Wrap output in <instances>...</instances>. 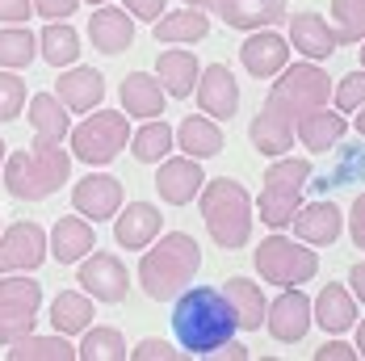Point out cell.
<instances>
[{"mask_svg":"<svg viewBox=\"0 0 365 361\" xmlns=\"http://www.w3.org/2000/svg\"><path fill=\"white\" fill-rule=\"evenodd\" d=\"M235 332V311L219 286H185L173 298V336L189 357H210Z\"/></svg>","mask_w":365,"mask_h":361,"instance_id":"6da1fadb","label":"cell"},{"mask_svg":"<svg viewBox=\"0 0 365 361\" xmlns=\"http://www.w3.org/2000/svg\"><path fill=\"white\" fill-rule=\"evenodd\" d=\"M197 269H202V244L189 231H160L139 256L135 278H139L147 298L173 302L185 286H193Z\"/></svg>","mask_w":365,"mask_h":361,"instance_id":"7a4b0ae2","label":"cell"},{"mask_svg":"<svg viewBox=\"0 0 365 361\" xmlns=\"http://www.w3.org/2000/svg\"><path fill=\"white\" fill-rule=\"evenodd\" d=\"M0 180H4V193L17 198V202H46L72 180V151L63 143L34 139L30 151H9L4 156Z\"/></svg>","mask_w":365,"mask_h":361,"instance_id":"3957f363","label":"cell"},{"mask_svg":"<svg viewBox=\"0 0 365 361\" xmlns=\"http://www.w3.org/2000/svg\"><path fill=\"white\" fill-rule=\"evenodd\" d=\"M197 210L206 223V235L222 253H240L252 240V193L235 177H206L197 189Z\"/></svg>","mask_w":365,"mask_h":361,"instance_id":"277c9868","label":"cell"},{"mask_svg":"<svg viewBox=\"0 0 365 361\" xmlns=\"http://www.w3.org/2000/svg\"><path fill=\"white\" fill-rule=\"evenodd\" d=\"M315 177V164L307 156H273V164L264 168V185H260V198L252 202V210H260V223L282 231L290 227L294 210L302 206V189Z\"/></svg>","mask_w":365,"mask_h":361,"instance_id":"5b68a950","label":"cell"},{"mask_svg":"<svg viewBox=\"0 0 365 361\" xmlns=\"http://www.w3.org/2000/svg\"><path fill=\"white\" fill-rule=\"evenodd\" d=\"M68 143H72V160L88 164V168H106L130 143V118L122 109L97 106V109H88L84 122H76L68 131Z\"/></svg>","mask_w":365,"mask_h":361,"instance_id":"8992f818","label":"cell"},{"mask_svg":"<svg viewBox=\"0 0 365 361\" xmlns=\"http://www.w3.org/2000/svg\"><path fill=\"white\" fill-rule=\"evenodd\" d=\"M252 265L260 273V282H269V286H277V290L302 286V282H311L319 273V253L311 244L294 240V235L273 231V235L260 240V248L252 253Z\"/></svg>","mask_w":365,"mask_h":361,"instance_id":"52a82bcc","label":"cell"},{"mask_svg":"<svg viewBox=\"0 0 365 361\" xmlns=\"http://www.w3.org/2000/svg\"><path fill=\"white\" fill-rule=\"evenodd\" d=\"M331 97V80L328 72L319 68V63H311V59H302V63H286L282 72L273 76V84H269V106L282 109L286 118H302V113H311V109L328 106Z\"/></svg>","mask_w":365,"mask_h":361,"instance_id":"ba28073f","label":"cell"},{"mask_svg":"<svg viewBox=\"0 0 365 361\" xmlns=\"http://www.w3.org/2000/svg\"><path fill=\"white\" fill-rule=\"evenodd\" d=\"M42 315V282L30 273H0V345L30 336Z\"/></svg>","mask_w":365,"mask_h":361,"instance_id":"9c48e42d","label":"cell"},{"mask_svg":"<svg viewBox=\"0 0 365 361\" xmlns=\"http://www.w3.org/2000/svg\"><path fill=\"white\" fill-rule=\"evenodd\" d=\"M76 282L93 302H110V307L130 294V273L118 253H88L84 260H76Z\"/></svg>","mask_w":365,"mask_h":361,"instance_id":"30bf717a","label":"cell"},{"mask_svg":"<svg viewBox=\"0 0 365 361\" xmlns=\"http://www.w3.org/2000/svg\"><path fill=\"white\" fill-rule=\"evenodd\" d=\"M46 227L34 218H21L13 227H0V273H34L46 260Z\"/></svg>","mask_w":365,"mask_h":361,"instance_id":"8fae6325","label":"cell"},{"mask_svg":"<svg viewBox=\"0 0 365 361\" xmlns=\"http://www.w3.org/2000/svg\"><path fill=\"white\" fill-rule=\"evenodd\" d=\"M311 294L302 286H282V294L264 307V327L277 345H298L311 332Z\"/></svg>","mask_w":365,"mask_h":361,"instance_id":"7c38bea8","label":"cell"},{"mask_svg":"<svg viewBox=\"0 0 365 361\" xmlns=\"http://www.w3.org/2000/svg\"><path fill=\"white\" fill-rule=\"evenodd\" d=\"M122 202H126V189H122V180L113 173H88V177H80L72 185V210L84 215L93 227L110 223L122 210Z\"/></svg>","mask_w":365,"mask_h":361,"instance_id":"4fadbf2b","label":"cell"},{"mask_svg":"<svg viewBox=\"0 0 365 361\" xmlns=\"http://www.w3.org/2000/svg\"><path fill=\"white\" fill-rule=\"evenodd\" d=\"M193 93H197L202 113L215 118V122H231L240 113V101H244L240 80H235V72L227 63H206L202 76H197V84H193Z\"/></svg>","mask_w":365,"mask_h":361,"instance_id":"5bb4252c","label":"cell"},{"mask_svg":"<svg viewBox=\"0 0 365 361\" xmlns=\"http://www.w3.org/2000/svg\"><path fill=\"white\" fill-rule=\"evenodd\" d=\"M286 42H290V51H298V55L311 59V63H324V59H331V55L344 46L340 34L328 26V17L315 13V9L290 13V34H286Z\"/></svg>","mask_w":365,"mask_h":361,"instance_id":"9a60e30c","label":"cell"},{"mask_svg":"<svg viewBox=\"0 0 365 361\" xmlns=\"http://www.w3.org/2000/svg\"><path fill=\"white\" fill-rule=\"evenodd\" d=\"M202 185H206V173H202V160L193 156H164L155 164V193L168 206H189Z\"/></svg>","mask_w":365,"mask_h":361,"instance_id":"2e32d148","label":"cell"},{"mask_svg":"<svg viewBox=\"0 0 365 361\" xmlns=\"http://www.w3.org/2000/svg\"><path fill=\"white\" fill-rule=\"evenodd\" d=\"M240 63H244V72L252 80H273L290 63V42H286V34H277L273 26L269 30H252L244 38V46H240Z\"/></svg>","mask_w":365,"mask_h":361,"instance_id":"e0dca14e","label":"cell"},{"mask_svg":"<svg viewBox=\"0 0 365 361\" xmlns=\"http://www.w3.org/2000/svg\"><path fill=\"white\" fill-rule=\"evenodd\" d=\"M160 231H164V215L151 202H122V210L113 215V240L126 253H143Z\"/></svg>","mask_w":365,"mask_h":361,"instance_id":"ac0fdd59","label":"cell"},{"mask_svg":"<svg viewBox=\"0 0 365 361\" xmlns=\"http://www.w3.org/2000/svg\"><path fill=\"white\" fill-rule=\"evenodd\" d=\"M88 42L97 55H122L135 46V17L118 4H97L88 17Z\"/></svg>","mask_w":365,"mask_h":361,"instance_id":"d6986e66","label":"cell"},{"mask_svg":"<svg viewBox=\"0 0 365 361\" xmlns=\"http://www.w3.org/2000/svg\"><path fill=\"white\" fill-rule=\"evenodd\" d=\"M55 97L63 101L68 113H88L106 101V76L97 68H59V80H55Z\"/></svg>","mask_w":365,"mask_h":361,"instance_id":"ffe728a7","label":"cell"},{"mask_svg":"<svg viewBox=\"0 0 365 361\" xmlns=\"http://www.w3.org/2000/svg\"><path fill=\"white\" fill-rule=\"evenodd\" d=\"M294 240L311 244V248H331L344 231V215L336 202H311V206H298L290 218Z\"/></svg>","mask_w":365,"mask_h":361,"instance_id":"44dd1931","label":"cell"},{"mask_svg":"<svg viewBox=\"0 0 365 361\" xmlns=\"http://www.w3.org/2000/svg\"><path fill=\"white\" fill-rule=\"evenodd\" d=\"M294 135H298V143L307 147L311 156H328L331 147H340V139L349 135V118L340 109L319 106L294 122Z\"/></svg>","mask_w":365,"mask_h":361,"instance_id":"7402d4cb","label":"cell"},{"mask_svg":"<svg viewBox=\"0 0 365 361\" xmlns=\"http://www.w3.org/2000/svg\"><path fill=\"white\" fill-rule=\"evenodd\" d=\"M215 13L222 17L227 30H244V34H252V30H269V26H277V21L290 17L286 0H219Z\"/></svg>","mask_w":365,"mask_h":361,"instance_id":"603a6c76","label":"cell"},{"mask_svg":"<svg viewBox=\"0 0 365 361\" xmlns=\"http://www.w3.org/2000/svg\"><path fill=\"white\" fill-rule=\"evenodd\" d=\"M97 248V231L84 215H63L51 231H46V253L55 256L59 265H76Z\"/></svg>","mask_w":365,"mask_h":361,"instance_id":"cb8c5ba5","label":"cell"},{"mask_svg":"<svg viewBox=\"0 0 365 361\" xmlns=\"http://www.w3.org/2000/svg\"><path fill=\"white\" fill-rule=\"evenodd\" d=\"M311 320L324 327L328 336L353 332V324H357V298H353V290L340 286V282H328L311 298Z\"/></svg>","mask_w":365,"mask_h":361,"instance_id":"d4e9b609","label":"cell"},{"mask_svg":"<svg viewBox=\"0 0 365 361\" xmlns=\"http://www.w3.org/2000/svg\"><path fill=\"white\" fill-rule=\"evenodd\" d=\"M118 101H122V113L126 118H164V106H168V93L160 88L155 72H130L122 84H118Z\"/></svg>","mask_w":365,"mask_h":361,"instance_id":"484cf974","label":"cell"},{"mask_svg":"<svg viewBox=\"0 0 365 361\" xmlns=\"http://www.w3.org/2000/svg\"><path fill=\"white\" fill-rule=\"evenodd\" d=\"M197 76H202V63H197V55L185 51V46H168V51L155 55V80H160V88H164L168 97H177V101L193 97Z\"/></svg>","mask_w":365,"mask_h":361,"instance_id":"4316f807","label":"cell"},{"mask_svg":"<svg viewBox=\"0 0 365 361\" xmlns=\"http://www.w3.org/2000/svg\"><path fill=\"white\" fill-rule=\"evenodd\" d=\"M248 143L256 147V156H286L294 147V118H286L282 109H273L269 101L260 106L252 122H248Z\"/></svg>","mask_w":365,"mask_h":361,"instance_id":"83f0119b","label":"cell"},{"mask_svg":"<svg viewBox=\"0 0 365 361\" xmlns=\"http://www.w3.org/2000/svg\"><path fill=\"white\" fill-rule=\"evenodd\" d=\"M173 135H177L181 156H193V160H215V156L222 151V143H227L222 122L206 118V113H189V118H181V126H173Z\"/></svg>","mask_w":365,"mask_h":361,"instance_id":"f1b7e54d","label":"cell"},{"mask_svg":"<svg viewBox=\"0 0 365 361\" xmlns=\"http://www.w3.org/2000/svg\"><path fill=\"white\" fill-rule=\"evenodd\" d=\"M151 26H155V42H164V46H193L210 34L206 9H189V4L177 13H160Z\"/></svg>","mask_w":365,"mask_h":361,"instance_id":"f546056e","label":"cell"},{"mask_svg":"<svg viewBox=\"0 0 365 361\" xmlns=\"http://www.w3.org/2000/svg\"><path fill=\"white\" fill-rule=\"evenodd\" d=\"M219 290L227 294V302H231V311H235L240 332H260V324H264V307H269L260 282H252V278H227Z\"/></svg>","mask_w":365,"mask_h":361,"instance_id":"4dcf8cb0","label":"cell"},{"mask_svg":"<svg viewBox=\"0 0 365 361\" xmlns=\"http://www.w3.org/2000/svg\"><path fill=\"white\" fill-rule=\"evenodd\" d=\"M93 315H97V302L84 294V290H59L55 298H51V327L59 332V336H80L84 327L93 324Z\"/></svg>","mask_w":365,"mask_h":361,"instance_id":"1f68e13d","label":"cell"},{"mask_svg":"<svg viewBox=\"0 0 365 361\" xmlns=\"http://www.w3.org/2000/svg\"><path fill=\"white\" fill-rule=\"evenodd\" d=\"M80 34L72 21H46V30L38 34V59H46L51 68H72L80 59Z\"/></svg>","mask_w":365,"mask_h":361,"instance_id":"d6a6232c","label":"cell"},{"mask_svg":"<svg viewBox=\"0 0 365 361\" xmlns=\"http://www.w3.org/2000/svg\"><path fill=\"white\" fill-rule=\"evenodd\" d=\"M9 361H76V345L72 336H59V332H51V336H21V340H13L9 345Z\"/></svg>","mask_w":365,"mask_h":361,"instance_id":"836d02e7","label":"cell"},{"mask_svg":"<svg viewBox=\"0 0 365 361\" xmlns=\"http://www.w3.org/2000/svg\"><path fill=\"white\" fill-rule=\"evenodd\" d=\"M76 357L80 361H126V336L110 324H88L80 332V345H76Z\"/></svg>","mask_w":365,"mask_h":361,"instance_id":"e575fe53","label":"cell"},{"mask_svg":"<svg viewBox=\"0 0 365 361\" xmlns=\"http://www.w3.org/2000/svg\"><path fill=\"white\" fill-rule=\"evenodd\" d=\"M173 147H177V135L164 118H147L139 131H130V156L139 164H160L164 156H173Z\"/></svg>","mask_w":365,"mask_h":361,"instance_id":"d590c367","label":"cell"},{"mask_svg":"<svg viewBox=\"0 0 365 361\" xmlns=\"http://www.w3.org/2000/svg\"><path fill=\"white\" fill-rule=\"evenodd\" d=\"M38 59V34L26 26H0V68L9 72H26Z\"/></svg>","mask_w":365,"mask_h":361,"instance_id":"8d00e7d4","label":"cell"},{"mask_svg":"<svg viewBox=\"0 0 365 361\" xmlns=\"http://www.w3.org/2000/svg\"><path fill=\"white\" fill-rule=\"evenodd\" d=\"M331 21L344 46H357L365 38V0H331Z\"/></svg>","mask_w":365,"mask_h":361,"instance_id":"74e56055","label":"cell"},{"mask_svg":"<svg viewBox=\"0 0 365 361\" xmlns=\"http://www.w3.org/2000/svg\"><path fill=\"white\" fill-rule=\"evenodd\" d=\"M26 101H30V93H26L21 72L0 68V122H17L21 109H26Z\"/></svg>","mask_w":365,"mask_h":361,"instance_id":"f35d334b","label":"cell"},{"mask_svg":"<svg viewBox=\"0 0 365 361\" xmlns=\"http://www.w3.org/2000/svg\"><path fill=\"white\" fill-rule=\"evenodd\" d=\"M331 101H336L340 113H357V109L365 106V68L340 76V80L331 84Z\"/></svg>","mask_w":365,"mask_h":361,"instance_id":"ab89813d","label":"cell"},{"mask_svg":"<svg viewBox=\"0 0 365 361\" xmlns=\"http://www.w3.org/2000/svg\"><path fill=\"white\" fill-rule=\"evenodd\" d=\"M189 357L185 349H173L168 340H160V336H143L135 349H130V361H181Z\"/></svg>","mask_w":365,"mask_h":361,"instance_id":"60d3db41","label":"cell"},{"mask_svg":"<svg viewBox=\"0 0 365 361\" xmlns=\"http://www.w3.org/2000/svg\"><path fill=\"white\" fill-rule=\"evenodd\" d=\"M34 17V0H0V26H26Z\"/></svg>","mask_w":365,"mask_h":361,"instance_id":"b9f144b4","label":"cell"},{"mask_svg":"<svg viewBox=\"0 0 365 361\" xmlns=\"http://www.w3.org/2000/svg\"><path fill=\"white\" fill-rule=\"evenodd\" d=\"M76 9H80V0H34V13L46 21H68Z\"/></svg>","mask_w":365,"mask_h":361,"instance_id":"7bdbcfd3","label":"cell"},{"mask_svg":"<svg viewBox=\"0 0 365 361\" xmlns=\"http://www.w3.org/2000/svg\"><path fill=\"white\" fill-rule=\"evenodd\" d=\"M122 9L135 21H155L160 13H168V0H122Z\"/></svg>","mask_w":365,"mask_h":361,"instance_id":"ee69618b","label":"cell"},{"mask_svg":"<svg viewBox=\"0 0 365 361\" xmlns=\"http://www.w3.org/2000/svg\"><path fill=\"white\" fill-rule=\"evenodd\" d=\"M315 361H361L357 357V349L349 345V340H340V336H331L324 349H315Z\"/></svg>","mask_w":365,"mask_h":361,"instance_id":"f6af8a7d","label":"cell"},{"mask_svg":"<svg viewBox=\"0 0 365 361\" xmlns=\"http://www.w3.org/2000/svg\"><path fill=\"white\" fill-rule=\"evenodd\" d=\"M349 235H353V244L365 253V193H357V202L349 210Z\"/></svg>","mask_w":365,"mask_h":361,"instance_id":"bcb514c9","label":"cell"},{"mask_svg":"<svg viewBox=\"0 0 365 361\" xmlns=\"http://www.w3.org/2000/svg\"><path fill=\"white\" fill-rule=\"evenodd\" d=\"M210 357H219V361H248L252 353H248V345H240V340L231 336V340H222V345L215 349V353H210Z\"/></svg>","mask_w":365,"mask_h":361,"instance_id":"7dc6e473","label":"cell"},{"mask_svg":"<svg viewBox=\"0 0 365 361\" xmlns=\"http://www.w3.org/2000/svg\"><path fill=\"white\" fill-rule=\"evenodd\" d=\"M349 290H353L357 302H365V260H357V265L349 269Z\"/></svg>","mask_w":365,"mask_h":361,"instance_id":"c3c4849f","label":"cell"},{"mask_svg":"<svg viewBox=\"0 0 365 361\" xmlns=\"http://www.w3.org/2000/svg\"><path fill=\"white\" fill-rule=\"evenodd\" d=\"M353 332H357V340H353V349H357V357L365 361V320H357V324H353Z\"/></svg>","mask_w":365,"mask_h":361,"instance_id":"681fc988","label":"cell"},{"mask_svg":"<svg viewBox=\"0 0 365 361\" xmlns=\"http://www.w3.org/2000/svg\"><path fill=\"white\" fill-rule=\"evenodd\" d=\"M185 4H189V9H215L219 0H185Z\"/></svg>","mask_w":365,"mask_h":361,"instance_id":"f907efd6","label":"cell"},{"mask_svg":"<svg viewBox=\"0 0 365 361\" xmlns=\"http://www.w3.org/2000/svg\"><path fill=\"white\" fill-rule=\"evenodd\" d=\"M353 126H357V135H361V139H365V106L357 109V122H353Z\"/></svg>","mask_w":365,"mask_h":361,"instance_id":"816d5d0a","label":"cell"},{"mask_svg":"<svg viewBox=\"0 0 365 361\" xmlns=\"http://www.w3.org/2000/svg\"><path fill=\"white\" fill-rule=\"evenodd\" d=\"M4 156H9V143H4V139H0V168H4Z\"/></svg>","mask_w":365,"mask_h":361,"instance_id":"f5cc1de1","label":"cell"},{"mask_svg":"<svg viewBox=\"0 0 365 361\" xmlns=\"http://www.w3.org/2000/svg\"><path fill=\"white\" fill-rule=\"evenodd\" d=\"M84 4H93V9H97V4H110V0H84Z\"/></svg>","mask_w":365,"mask_h":361,"instance_id":"db71d44e","label":"cell"},{"mask_svg":"<svg viewBox=\"0 0 365 361\" xmlns=\"http://www.w3.org/2000/svg\"><path fill=\"white\" fill-rule=\"evenodd\" d=\"M361 68H365V38H361Z\"/></svg>","mask_w":365,"mask_h":361,"instance_id":"11a10c76","label":"cell"}]
</instances>
